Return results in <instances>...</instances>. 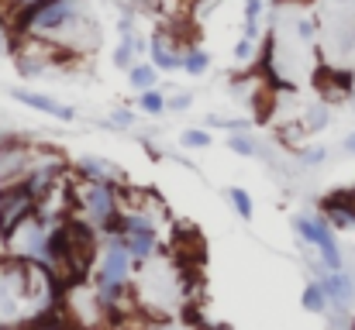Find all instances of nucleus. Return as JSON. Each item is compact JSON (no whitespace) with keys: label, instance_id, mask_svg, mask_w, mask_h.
<instances>
[{"label":"nucleus","instance_id":"nucleus-7","mask_svg":"<svg viewBox=\"0 0 355 330\" xmlns=\"http://www.w3.org/2000/svg\"><path fill=\"white\" fill-rule=\"evenodd\" d=\"M183 48H187V45H180V35H176V31H155L152 42H148L152 66H155L159 73L183 69Z\"/></svg>","mask_w":355,"mask_h":330},{"label":"nucleus","instance_id":"nucleus-11","mask_svg":"<svg viewBox=\"0 0 355 330\" xmlns=\"http://www.w3.org/2000/svg\"><path fill=\"white\" fill-rule=\"evenodd\" d=\"M14 100H17V104H24V107H31V110L52 113V117H59V120H73V107H66V104H59V100H52V97H45V93L14 90Z\"/></svg>","mask_w":355,"mask_h":330},{"label":"nucleus","instance_id":"nucleus-3","mask_svg":"<svg viewBox=\"0 0 355 330\" xmlns=\"http://www.w3.org/2000/svg\"><path fill=\"white\" fill-rule=\"evenodd\" d=\"M42 210L38 193L21 179V183H3L0 190V241H7L28 217H35Z\"/></svg>","mask_w":355,"mask_h":330},{"label":"nucleus","instance_id":"nucleus-17","mask_svg":"<svg viewBox=\"0 0 355 330\" xmlns=\"http://www.w3.org/2000/svg\"><path fill=\"white\" fill-rule=\"evenodd\" d=\"M228 148H232L235 155H266L262 145H259L252 134H232V138H228Z\"/></svg>","mask_w":355,"mask_h":330},{"label":"nucleus","instance_id":"nucleus-15","mask_svg":"<svg viewBox=\"0 0 355 330\" xmlns=\"http://www.w3.org/2000/svg\"><path fill=\"white\" fill-rule=\"evenodd\" d=\"M24 330H80V327L69 317H59V310H52V313H42V317L28 320Z\"/></svg>","mask_w":355,"mask_h":330},{"label":"nucleus","instance_id":"nucleus-14","mask_svg":"<svg viewBox=\"0 0 355 330\" xmlns=\"http://www.w3.org/2000/svg\"><path fill=\"white\" fill-rule=\"evenodd\" d=\"M128 76H131V86H135L138 93H141V90H155V83H159V69H155L152 62H138V66H131Z\"/></svg>","mask_w":355,"mask_h":330},{"label":"nucleus","instance_id":"nucleus-23","mask_svg":"<svg viewBox=\"0 0 355 330\" xmlns=\"http://www.w3.org/2000/svg\"><path fill=\"white\" fill-rule=\"evenodd\" d=\"M252 55H255V38H241L235 45V59L238 62H252Z\"/></svg>","mask_w":355,"mask_h":330},{"label":"nucleus","instance_id":"nucleus-26","mask_svg":"<svg viewBox=\"0 0 355 330\" xmlns=\"http://www.w3.org/2000/svg\"><path fill=\"white\" fill-rule=\"evenodd\" d=\"M131 120H135V113H131V110H114V117H111V124H114V127H131Z\"/></svg>","mask_w":355,"mask_h":330},{"label":"nucleus","instance_id":"nucleus-13","mask_svg":"<svg viewBox=\"0 0 355 330\" xmlns=\"http://www.w3.org/2000/svg\"><path fill=\"white\" fill-rule=\"evenodd\" d=\"M183 69H187L190 76H204V73L211 69V55H207L200 45H187V48H183Z\"/></svg>","mask_w":355,"mask_h":330},{"label":"nucleus","instance_id":"nucleus-9","mask_svg":"<svg viewBox=\"0 0 355 330\" xmlns=\"http://www.w3.org/2000/svg\"><path fill=\"white\" fill-rule=\"evenodd\" d=\"M321 286H324V293H328V300L335 303L338 313H349L355 306V282H352V275H345L342 268L331 272V275H324Z\"/></svg>","mask_w":355,"mask_h":330},{"label":"nucleus","instance_id":"nucleus-12","mask_svg":"<svg viewBox=\"0 0 355 330\" xmlns=\"http://www.w3.org/2000/svg\"><path fill=\"white\" fill-rule=\"evenodd\" d=\"M76 172L87 176V179H101V183H121V169L107 158H97V155H83L76 162Z\"/></svg>","mask_w":355,"mask_h":330},{"label":"nucleus","instance_id":"nucleus-16","mask_svg":"<svg viewBox=\"0 0 355 330\" xmlns=\"http://www.w3.org/2000/svg\"><path fill=\"white\" fill-rule=\"evenodd\" d=\"M304 306H307L311 313H324V310L331 306V300H328V293H324L321 282H311V286L304 289Z\"/></svg>","mask_w":355,"mask_h":330},{"label":"nucleus","instance_id":"nucleus-24","mask_svg":"<svg viewBox=\"0 0 355 330\" xmlns=\"http://www.w3.org/2000/svg\"><path fill=\"white\" fill-rule=\"evenodd\" d=\"M300 158H304L307 165H318V162H324V148H304Z\"/></svg>","mask_w":355,"mask_h":330},{"label":"nucleus","instance_id":"nucleus-2","mask_svg":"<svg viewBox=\"0 0 355 330\" xmlns=\"http://www.w3.org/2000/svg\"><path fill=\"white\" fill-rule=\"evenodd\" d=\"M69 200L73 207L83 214L87 223H94L97 230H107V223L121 217V186L118 183H101V179H87L80 176L69 186Z\"/></svg>","mask_w":355,"mask_h":330},{"label":"nucleus","instance_id":"nucleus-29","mask_svg":"<svg viewBox=\"0 0 355 330\" xmlns=\"http://www.w3.org/2000/svg\"><path fill=\"white\" fill-rule=\"evenodd\" d=\"M345 152H349V155H355V131L345 138Z\"/></svg>","mask_w":355,"mask_h":330},{"label":"nucleus","instance_id":"nucleus-28","mask_svg":"<svg viewBox=\"0 0 355 330\" xmlns=\"http://www.w3.org/2000/svg\"><path fill=\"white\" fill-rule=\"evenodd\" d=\"M166 107H169V110H187V107H190V93H180V97H169V100H166Z\"/></svg>","mask_w":355,"mask_h":330},{"label":"nucleus","instance_id":"nucleus-20","mask_svg":"<svg viewBox=\"0 0 355 330\" xmlns=\"http://www.w3.org/2000/svg\"><path fill=\"white\" fill-rule=\"evenodd\" d=\"M200 324H193L190 317L187 320H176V317H159V320H152L148 330H197Z\"/></svg>","mask_w":355,"mask_h":330},{"label":"nucleus","instance_id":"nucleus-5","mask_svg":"<svg viewBox=\"0 0 355 330\" xmlns=\"http://www.w3.org/2000/svg\"><path fill=\"white\" fill-rule=\"evenodd\" d=\"M293 227H297V234H300L307 244H318V248H321V262H324V268L338 272V268L345 265L342 248L335 244V227H331L324 217H297L293 220Z\"/></svg>","mask_w":355,"mask_h":330},{"label":"nucleus","instance_id":"nucleus-8","mask_svg":"<svg viewBox=\"0 0 355 330\" xmlns=\"http://www.w3.org/2000/svg\"><path fill=\"white\" fill-rule=\"evenodd\" d=\"M131 265H135L131 251L114 237L107 248H101V268H97V279H107V282H128Z\"/></svg>","mask_w":355,"mask_h":330},{"label":"nucleus","instance_id":"nucleus-19","mask_svg":"<svg viewBox=\"0 0 355 330\" xmlns=\"http://www.w3.org/2000/svg\"><path fill=\"white\" fill-rule=\"evenodd\" d=\"M228 200H232V207L238 210V217L241 220H252V196L245 193V190H228Z\"/></svg>","mask_w":355,"mask_h":330},{"label":"nucleus","instance_id":"nucleus-25","mask_svg":"<svg viewBox=\"0 0 355 330\" xmlns=\"http://www.w3.org/2000/svg\"><path fill=\"white\" fill-rule=\"evenodd\" d=\"M262 17V0H245V21H259Z\"/></svg>","mask_w":355,"mask_h":330},{"label":"nucleus","instance_id":"nucleus-10","mask_svg":"<svg viewBox=\"0 0 355 330\" xmlns=\"http://www.w3.org/2000/svg\"><path fill=\"white\" fill-rule=\"evenodd\" d=\"M318 90H321V97L324 100H345V97H352V73H342V69H321L318 73Z\"/></svg>","mask_w":355,"mask_h":330},{"label":"nucleus","instance_id":"nucleus-21","mask_svg":"<svg viewBox=\"0 0 355 330\" xmlns=\"http://www.w3.org/2000/svg\"><path fill=\"white\" fill-rule=\"evenodd\" d=\"M300 124H304L307 134H311V131H321V127L328 124V113H324V107H314V110H307V117H304Z\"/></svg>","mask_w":355,"mask_h":330},{"label":"nucleus","instance_id":"nucleus-18","mask_svg":"<svg viewBox=\"0 0 355 330\" xmlns=\"http://www.w3.org/2000/svg\"><path fill=\"white\" fill-rule=\"evenodd\" d=\"M138 107L145 110V113H162L166 110V97L159 90H141L138 93Z\"/></svg>","mask_w":355,"mask_h":330},{"label":"nucleus","instance_id":"nucleus-27","mask_svg":"<svg viewBox=\"0 0 355 330\" xmlns=\"http://www.w3.org/2000/svg\"><path fill=\"white\" fill-rule=\"evenodd\" d=\"M297 38L300 42H311L314 38V24L311 21H297Z\"/></svg>","mask_w":355,"mask_h":330},{"label":"nucleus","instance_id":"nucleus-30","mask_svg":"<svg viewBox=\"0 0 355 330\" xmlns=\"http://www.w3.org/2000/svg\"><path fill=\"white\" fill-rule=\"evenodd\" d=\"M0 330H14V327H3V324H0Z\"/></svg>","mask_w":355,"mask_h":330},{"label":"nucleus","instance_id":"nucleus-1","mask_svg":"<svg viewBox=\"0 0 355 330\" xmlns=\"http://www.w3.org/2000/svg\"><path fill=\"white\" fill-rule=\"evenodd\" d=\"M76 14H83V0H31L10 7V24L14 35L55 38Z\"/></svg>","mask_w":355,"mask_h":330},{"label":"nucleus","instance_id":"nucleus-22","mask_svg":"<svg viewBox=\"0 0 355 330\" xmlns=\"http://www.w3.org/2000/svg\"><path fill=\"white\" fill-rule=\"evenodd\" d=\"M180 145H183V148H207V145H211V134H207V131H183Z\"/></svg>","mask_w":355,"mask_h":330},{"label":"nucleus","instance_id":"nucleus-6","mask_svg":"<svg viewBox=\"0 0 355 330\" xmlns=\"http://www.w3.org/2000/svg\"><path fill=\"white\" fill-rule=\"evenodd\" d=\"M31 141H0V183H21L35 162Z\"/></svg>","mask_w":355,"mask_h":330},{"label":"nucleus","instance_id":"nucleus-4","mask_svg":"<svg viewBox=\"0 0 355 330\" xmlns=\"http://www.w3.org/2000/svg\"><path fill=\"white\" fill-rule=\"evenodd\" d=\"M49 234H52V220L38 210L35 217H28L3 241V255H14V258H21V262H45Z\"/></svg>","mask_w":355,"mask_h":330}]
</instances>
